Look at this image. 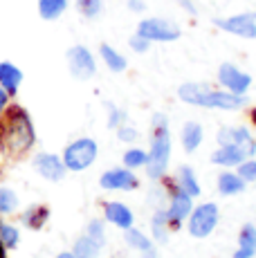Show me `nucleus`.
I'll return each mask as SVG.
<instances>
[{
	"mask_svg": "<svg viewBox=\"0 0 256 258\" xmlns=\"http://www.w3.org/2000/svg\"><path fill=\"white\" fill-rule=\"evenodd\" d=\"M124 238H126L128 245L135 247V249H140V251L153 249V247H151V240L144 234H142L140 229H133V227H128V229H124Z\"/></svg>",
	"mask_w": 256,
	"mask_h": 258,
	"instance_id": "29",
	"label": "nucleus"
},
{
	"mask_svg": "<svg viewBox=\"0 0 256 258\" xmlns=\"http://www.w3.org/2000/svg\"><path fill=\"white\" fill-rule=\"evenodd\" d=\"M56 258H75V254H70V251H63V254H58Z\"/></svg>",
	"mask_w": 256,
	"mask_h": 258,
	"instance_id": "39",
	"label": "nucleus"
},
{
	"mask_svg": "<svg viewBox=\"0 0 256 258\" xmlns=\"http://www.w3.org/2000/svg\"><path fill=\"white\" fill-rule=\"evenodd\" d=\"M153 140H151V153H149V162H146V173L151 180H160L166 173L169 166V157H171V133H169V121L162 112L153 115Z\"/></svg>",
	"mask_w": 256,
	"mask_h": 258,
	"instance_id": "3",
	"label": "nucleus"
},
{
	"mask_svg": "<svg viewBox=\"0 0 256 258\" xmlns=\"http://www.w3.org/2000/svg\"><path fill=\"white\" fill-rule=\"evenodd\" d=\"M18 242H21V231L14 225H7V222L0 220V245L5 249H16Z\"/></svg>",
	"mask_w": 256,
	"mask_h": 258,
	"instance_id": "25",
	"label": "nucleus"
},
{
	"mask_svg": "<svg viewBox=\"0 0 256 258\" xmlns=\"http://www.w3.org/2000/svg\"><path fill=\"white\" fill-rule=\"evenodd\" d=\"M99 54H101L103 63H106V68L110 72H124L128 68V61L124 58V54H119L115 47L108 45V43H101L99 45Z\"/></svg>",
	"mask_w": 256,
	"mask_h": 258,
	"instance_id": "19",
	"label": "nucleus"
},
{
	"mask_svg": "<svg viewBox=\"0 0 256 258\" xmlns=\"http://www.w3.org/2000/svg\"><path fill=\"white\" fill-rule=\"evenodd\" d=\"M47 218H50V209L43 205H36V207H29V209L23 213V225H25L27 229H41L47 222Z\"/></svg>",
	"mask_w": 256,
	"mask_h": 258,
	"instance_id": "22",
	"label": "nucleus"
},
{
	"mask_svg": "<svg viewBox=\"0 0 256 258\" xmlns=\"http://www.w3.org/2000/svg\"><path fill=\"white\" fill-rule=\"evenodd\" d=\"M117 137H119L121 142H135L137 137H140V133H137L133 126H119L117 128Z\"/></svg>",
	"mask_w": 256,
	"mask_h": 258,
	"instance_id": "35",
	"label": "nucleus"
},
{
	"mask_svg": "<svg viewBox=\"0 0 256 258\" xmlns=\"http://www.w3.org/2000/svg\"><path fill=\"white\" fill-rule=\"evenodd\" d=\"M137 34L151 43H171V41H178L182 36V29L173 21L153 16V18H144V21L137 25Z\"/></svg>",
	"mask_w": 256,
	"mask_h": 258,
	"instance_id": "5",
	"label": "nucleus"
},
{
	"mask_svg": "<svg viewBox=\"0 0 256 258\" xmlns=\"http://www.w3.org/2000/svg\"><path fill=\"white\" fill-rule=\"evenodd\" d=\"M97 153H99V146L92 137H79L72 144H68L66 151H63V164H66L68 171H86L88 166L95 164Z\"/></svg>",
	"mask_w": 256,
	"mask_h": 258,
	"instance_id": "4",
	"label": "nucleus"
},
{
	"mask_svg": "<svg viewBox=\"0 0 256 258\" xmlns=\"http://www.w3.org/2000/svg\"><path fill=\"white\" fill-rule=\"evenodd\" d=\"M216 140H218L220 146H225V144H231V146H238L240 151H243L247 157H254V153H256V140H254L252 133H249L245 126L220 128L218 135H216Z\"/></svg>",
	"mask_w": 256,
	"mask_h": 258,
	"instance_id": "10",
	"label": "nucleus"
},
{
	"mask_svg": "<svg viewBox=\"0 0 256 258\" xmlns=\"http://www.w3.org/2000/svg\"><path fill=\"white\" fill-rule=\"evenodd\" d=\"M218 81L225 90L234 94H247L249 86H252V77L247 72L238 70L236 66H231V63H223L218 68Z\"/></svg>",
	"mask_w": 256,
	"mask_h": 258,
	"instance_id": "9",
	"label": "nucleus"
},
{
	"mask_svg": "<svg viewBox=\"0 0 256 258\" xmlns=\"http://www.w3.org/2000/svg\"><path fill=\"white\" fill-rule=\"evenodd\" d=\"M238 175L243 182H256V160H243L238 164Z\"/></svg>",
	"mask_w": 256,
	"mask_h": 258,
	"instance_id": "31",
	"label": "nucleus"
},
{
	"mask_svg": "<svg viewBox=\"0 0 256 258\" xmlns=\"http://www.w3.org/2000/svg\"><path fill=\"white\" fill-rule=\"evenodd\" d=\"M256 256V227L245 225L238 236V249L234 251V258H254Z\"/></svg>",
	"mask_w": 256,
	"mask_h": 258,
	"instance_id": "17",
	"label": "nucleus"
},
{
	"mask_svg": "<svg viewBox=\"0 0 256 258\" xmlns=\"http://www.w3.org/2000/svg\"><path fill=\"white\" fill-rule=\"evenodd\" d=\"M99 251H101V245L86 234V236L77 238L72 254H75V258H97L99 256Z\"/></svg>",
	"mask_w": 256,
	"mask_h": 258,
	"instance_id": "24",
	"label": "nucleus"
},
{
	"mask_svg": "<svg viewBox=\"0 0 256 258\" xmlns=\"http://www.w3.org/2000/svg\"><path fill=\"white\" fill-rule=\"evenodd\" d=\"M144 258H157V256H155L153 249H149V251H144Z\"/></svg>",
	"mask_w": 256,
	"mask_h": 258,
	"instance_id": "40",
	"label": "nucleus"
},
{
	"mask_svg": "<svg viewBox=\"0 0 256 258\" xmlns=\"http://www.w3.org/2000/svg\"><path fill=\"white\" fill-rule=\"evenodd\" d=\"M189 216V234L194 238H207L218 225V207L214 202L196 207Z\"/></svg>",
	"mask_w": 256,
	"mask_h": 258,
	"instance_id": "7",
	"label": "nucleus"
},
{
	"mask_svg": "<svg viewBox=\"0 0 256 258\" xmlns=\"http://www.w3.org/2000/svg\"><path fill=\"white\" fill-rule=\"evenodd\" d=\"M180 101L200 108H218V110H240L245 106V94H234L227 90H214L203 83H182L178 88Z\"/></svg>",
	"mask_w": 256,
	"mask_h": 258,
	"instance_id": "2",
	"label": "nucleus"
},
{
	"mask_svg": "<svg viewBox=\"0 0 256 258\" xmlns=\"http://www.w3.org/2000/svg\"><path fill=\"white\" fill-rule=\"evenodd\" d=\"M23 83V70L16 68L12 61H0V88L9 92V97H16Z\"/></svg>",
	"mask_w": 256,
	"mask_h": 258,
	"instance_id": "14",
	"label": "nucleus"
},
{
	"mask_svg": "<svg viewBox=\"0 0 256 258\" xmlns=\"http://www.w3.org/2000/svg\"><path fill=\"white\" fill-rule=\"evenodd\" d=\"M32 164L36 168L38 175L47 182H61L63 177H66V171H68L61 157L52 155V153H38V155H34Z\"/></svg>",
	"mask_w": 256,
	"mask_h": 258,
	"instance_id": "11",
	"label": "nucleus"
},
{
	"mask_svg": "<svg viewBox=\"0 0 256 258\" xmlns=\"http://www.w3.org/2000/svg\"><path fill=\"white\" fill-rule=\"evenodd\" d=\"M203 137H205V133H203V126H200L198 121H186L184 126H182L180 140H182V146H184L186 153L198 151V146L203 144Z\"/></svg>",
	"mask_w": 256,
	"mask_h": 258,
	"instance_id": "18",
	"label": "nucleus"
},
{
	"mask_svg": "<svg viewBox=\"0 0 256 258\" xmlns=\"http://www.w3.org/2000/svg\"><path fill=\"white\" fill-rule=\"evenodd\" d=\"M18 207V196L12 191V188H0V213H14Z\"/></svg>",
	"mask_w": 256,
	"mask_h": 258,
	"instance_id": "30",
	"label": "nucleus"
},
{
	"mask_svg": "<svg viewBox=\"0 0 256 258\" xmlns=\"http://www.w3.org/2000/svg\"><path fill=\"white\" fill-rule=\"evenodd\" d=\"M175 3H180V7H184L189 14H196V3L194 0H175Z\"/></svg>",
	"mask_w": 256,
	"mask_h": 258,
	"instance_id": "38",
	"label": "nucleus"
},
{
	"mask_svg": "<svg viewBox=\"0 0 256 258\" xmlns=\"http://www.w3.org/2000/svg\"><path fill=\"white\" fill-rule=\"evenodd\" d=\"M128 45H131L133 52H137V54H144V52H149V47H151V41H146L144 36H140V34H133L131 36V41H128Z\"/></svg>",
	"mask_w": 256,
	"mask_h": 258,
	"instance_id": "33",
	"label": "nucleus"
},
{
	"mask_svg": "<svg viewBox=\"0 0 256 258\" xmlns=\"http://www.w3.org/2000/svg\"><path fill=\"white\" fill-rule=\"evenodd\" d=\"M128 9H131V12H135V14H142L146 9V3L144 0H128Z\"/></svg>",
	"mask_w": 256,
	"mask_h": 258,
	"instance_id": "36",
	"label": "nucleus"
},
{
	"mask_svg": "<svg viewBox=\"0 0 256 258\" xmlns=\"http://www.w3.org/2000/svg\"><path fill=\"white\" fill-rule=\"evenodd\" d=\"M86 234L103 247V242H106V234H103V222H101V220H90V222H88Z\"/></svg>",
	"mask_w": 256,
	"mask_h": 258,
	"instance_id": "32",
	"label": "nucleus"
},
{
	"mask_svg": "<svg viewBox=\"0 0 256 258\" xmlns=\"http://www.w3.org/2000/svg\"><path fill=\"white\" fill-rule=\"evenodd\" d=\"M77 12L81 14L83 18L92 21V18L101 16V12H103V0H77Z\"/></svg>",
	"mask_w": 256,
	"mask_h": 258,
	"instance_id": "27",
	"label": "nucleus"
},
{
	"mask_svg": "<svg viewBox=\"0 0 256 258\" xmlns=\"http://www.w3.org/2000/svg\"><path fill=\"white\" fill-rule=\"evenodd\" d=\"M151 225H153V236L155 240L164 242L166 238H169V213L166 211H155L153 220H151Z\"/></svg>",
	"mask_w": 256,
	"mask_h": 258,
	"instance_id": "26",
	"label": "nucleus"
},
{
	"mask_svg": "<svg viewBox=\"0 0 256 258\" xmlns=\"http://www.w3.org/2000/svg\"><path fill=\"white\" fill-rule=\"evenodd\" d=\"M99 184L106 191H133V188H137L140 182H137L135 173L124 166V168H110V171H106L99 177Z\"/></svg>",
	"mask_w": 256,
	"mask_h": 258,
	"instance_id": "12",
	"label": "nucleus"
},
{
	"mask_svg": "<svg viewBox=\"0 0 256 258\" xmlns=\"http://www.w3.org/2000/svg\"><path fill=\"white\" fill-rule=\"evenodd\" d=\"M214 25L218 29L227 34L240 38H256V12H247V14H236V16H227V18H216Z\"/></svg>",
	"mask_w": 256,
	"mask_h": 258,
	"instance_id": "8",
	"label": "nucleus"
},
{
	"mask_svg": "<svg viewBox=\"0 0 256 258\" xmlns=\"http://www.w3.org/2000/svg\"><path fill=\"white\" fill-rule=\"evenodd\" d=\"M103 213H106V220L112 222V225H117L119 229L133 227V211L128 209L124 202H106Z\"/></svg>",
	"mask_w": 256,
	"mask_h": 258,
	"instance_id": "15",
	"label": "nucleus"
},
{
	"mask_svg": "<svg viewBox=\"0 0 256 258\" xmlns=\"http://www.w3.org/2000/svg\"><path fill=\"white\" fill-rule=\"evenodd\" d=\"M245 188V182L240 180L238 173H220L218 175V191L223 193V196H238V193H243Z\"/></svg>",
	"mask_w": 256,
	"mask_h": 258,
	"instance_id": "21",
	"label": "nucleus"
},
{
	"mask_svg": "<svg viewBox=\"0 0 256 258\" xmlns=\"http://www.w3.org/2000/svg\"><path fill=\"white\" fill-rule=\"evenodd\" d=\"M146 162H149V153L142 151V148H128L124 153V166L131 168V171L146 166Z\"/></svg>",
	"mask_w": 256,
	"mask_h": 258,
	"instance_id": "28",
	"label": "nucleus"
},
{
	"mask_svg": "<svg viewBox=\"0 0 256 258\" xmlns=\"http://www.w3.org/2000/svg\"><path fill=\"white\" fill-rule=\"evenodd\" d=\"M36 9L43 21H58L68 9V0H38Z\"/></svg>",
	"mask_w": 256,
	"mask_h": 258,
	"instance_id": "20",
	"label": "nucleus"
},
{
	"mask_svg": "<svg viewBox=\"0 0 256 258\" xmlns=\"http://www.w3.org/2000/svg\"><path fill=\"white\" fill-rule=\"evenodd\" d=\"M243 160H247V155L238 146H231V144H225L218 151L211 153V164L218 166H238Z\"/></svg>",
	"mask_w": 256,
	"mask_h": 258,
	"instance_id": "16",
	"label": "nucleus"
},
{
	"mask_svg": "<svg viewBox=\"0 0 256 258\" xmlns=\"http://www.w3.org/2000/svg\"><path fill=\"white\" fill-rule=\"evenodd\" d=\"M191 211H194V198L186 191H182V188H175V191L171 193V207H169V211H166L169 213V222L180 225Z\"/></svg>",
	"mask_w": 256,
	"mask_h": 258,
	"instance_id": "13",
	"label": "nucleus"
},
{
	"mask_svg": "<svg viewBox=\"0 0 256 258\" xmlns=\"http://www.w3.org/2000/svg\"><path fill=\"white\" fill-rule=\"evenodd\" d=\"M252 121L256 123V108H254V110H252Z\"/></svg>",
	"mask_w": 256,
	"mask_h": 258,
	"instance_id": "42",
	"label": "nucleus"
},
{
	"mask_svg": "<svg viewBox=\"0 0 256 258\" xmlns=\"http://www.w3.org/2000/svg\"><path fill=\"white\" fill-rule=\"evenodd\" d=\"M66 58H68V70L77 81H88V79H92L97 74V61L86 45H72L68 49Z\"/></svg>",
	"mask_w": 256,
	"mask_h": 258,
	"instance_id": "6",
	"label": "nucleus"
},
{
	"mask_svg": "<svg viewBox=\"0 0 256 258\" xmlns=\"http://www.w3.org/2000/svg\"><path fill=\"white\" fill-rule=\"evenodd\" d=\"M108 108V128H119L121 121H124V112L119 108H115L112 103H106Z\"/></svg>",
	"mask_w": 256,
	"mask_h": 258,
	"instance_id": "34",
	"label": "nucleus"
},
{
	"mask_svg": "<svg viewBox=\"0 0 256 258\" xmlns=\"http://www.w3.org/2000/svg\"><path fill=\"white\" fill-rule=\"evenodd\" d=\"M36 142L34 123L21 106H7L0 115V151L9 157L25 155Z\"/></svg>",
	"mask_w": 256,
	"mask_h": 258,
	"instance_id": "1",
	"label": "nucleus"
},
{
	"mask_svg": "<svg viewBox=\"0 0 256 258\" xmlns=\"http://www.w3.org/2000/svg\"><path fill=\"white\" fill-rule=\"evenodd\" d=\"M178 188H182V191H186L191 198H196V196H200V184H198V180H196V175H194V168L191 166H180L178 168Z\"/></svg>",
	"mask_w": 256,
	"mask_h": 258,
	"instance_id": "23",
	"label": "nucleus"
},
{
	"mask_svg": "<svg viewBox=\"0 0 256 258\" xmlns=\"http://www.w3.org/2000/svg\"><path fill=\"white\" fill-rule=\"evenodd\" d=\"M7 106H9V92L5 88H0V115L7 110Z\"/></svg>",
	"mask_w": 256,
	"mask_h": 258,
	"instance_id": "37",
	"label": "nucleus"
},
{
	"mask_svg": "<svg viewBox=\"0 0 256 258\" xmlns=\"http://www.w3.org/2000/svg\"><path fill=\"white\" fill-rule=\"evenodd\" d=\"M0 258H7V256H5V247L3 245H0Z\"/></svg>",
	"mask_w": 256,
	"mask_h": 258,
	"instance_id": "41",
	"label": "nucleus"
}]
</instances>
